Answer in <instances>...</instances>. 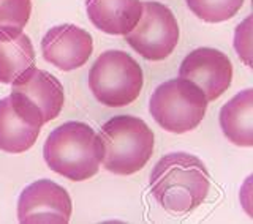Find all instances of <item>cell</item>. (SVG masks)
Wrapping results in <instances>:
<instances>
[{"mask_svg": "<svg viewBox=\"0 0 253 224\" xmlns=\"http://www.w3.org/2000/svg\"><path fill=\"white\" fill-rule=\"evenodd\" d=\"M40 128L26 123L11 108L10 98L0 100V150L6 153H24L34 147Z\"/></svg>", "mask_w": 253, "mask_h": 224, "instance_id": "5bb4252c", "label": "cell"}, {"mask_svg": "<svg viewBox=\"0 0 253 224\" xmlns=\"http://www.w3.org/2000/svg\"><path fill=\"white\" fill-rule=\"evenodd\" d=\"M35 67V49L22 29H0V82L11 84Z\"/></svg>", "mask_w": 253, "mask_h": 224, "instance_id": "7c38bea8", "label": "cell"}, {"mask_svg": "<svg viewBox=\"0 0 253 224\" xmlns=\"http://www.w3.org/2000/svg\"><path fill=\"white\" fill-rule=\"evenodd\" d=\"M179 77L195 82L204 92L208 101H215L231 85L233 63L218 49L198 47L182 60Z\"/></svg>", "mask_w": 253, "mask_h": 224, "instance_id": "9c48e42d", "label": "cell"}, {"mask_svg": "<svg viewBox=\"0 0 253 224\" xmlns=\"http://www.w3.org/2000/svg\"><path fill=\"white\" fill-rule=\"evenodd\" d=\"M220 128L225 138L239 147L253 146V90L245 89L220 109Z\"/></svg>", "mask_w": 253, "mask_h": 224, "instance_id": "4fadbf2b", "label": "cell"}, {"mask_svg": "<svg viewBox=\"0 0 253 224\" xmlns=\"http://www.w3.org/2000/svg\"><path fill=\"white\" fill-rule=\"evenodd\" d=\"M30 14V0H0V29H24Z\"/></svg>", "mask_w": 253, "mask_h": 224, "instance_id": "2e32d148", "label": "cell"}, {"mask_svg": "<svg viewBox=\"0 0 253 224\" xmlns=\"http://www.w3.org/2000/svg\"><path fill=\"white\" fill-rule=\"evenodd\" d=\"M144 75L139 63L124 51H106L90 68L89 89L108 108L128 106L139 97Z\"/></svg>", "mask_w": 253, "mask_h": 224, "instance_id": "5b68a950", "label": "cell"}, {"mask_svg": "<svg viewBox=\"0 0 253 224\" xmlns=\"http://www.w3.org/2000/svg\"><path fill=\"white\" fill-rule=\"evenodd\" d=\"M85 11L93 27L109 35H126L142 13L141 0H85Z\"/></svg>", "mask_w": 253, "mask_h": 224, "instance_id": "8fae6325", "label": "cell"}, {"mask_svg": "<svg viewBox=\"0 0 253 224\" xmlns=\"http://www.w3.org/2000/svg\"><path fill=\"white\" fill-rule=\"evenodd\" d=\"M92 52L90 34L75 24L51 27L42 39L43 59L62 71L81 68L89 62Z\"/></svg>", "mask_w": 253, "mask_h": 224, "instance_id": "30bf717a", "label": "cell"}, {"mask_svg": "<svg viewBox=\"0 0 253 224\" xmlns=\"http://www.w3.org/2000/svg\"><path fill=\"white\" fill-rule=\"evenodd\" d=\"M198 19L204 22H225L241 11L244 0H185Z\"/></svg>", "mask_w": 253, "mask_h": 224, "instance_id": "9a60e30c", "label": "cell"}, {"mask_svg": "<svg viewBox=\"0 0 253 224\" xmlns=\"http://www.w3.org/2000/svg\"><path fill=\"white\" fill-rule=\"evenodd\" d=\"M209 101L195 82L185 77L169 79L154 90L149 112L165 131L182 134L203 122Z\"/></svg>", "mask_w": 253, "mask_h": 224, "instance_id": "277c9868", "label": "cell"}, {"mask_svg": "<svg viewBox=\"0 0 253 224\" xmlns=\"http://www.w3.org/2000/svg\"><path fill=\"white\" fill-rule=\"evenodd\" d=\"M234 49L247 67H252V16H247L234 32Z\"/></svg>", "mask_w": 253, "mask_h": 224, "instance_id": "e0dca14e", "label": "cell"}, {"mask_svg": "<svg viewBox=\"0 0 253 224\" xmlns=\"http://www.w3.org/2000/svg\"><path fill=\"white\" fill-rule=\"evenodd\" d=\"M103 155L100 136L83 122L62 123L51 131L43 146L47 167L73 182L92 179L103 163Z\"/></svg>", "mask_w": 253, "mask_h": 224, "instance_id": "7a4b0ae2", "label": "cell"}, {"mask_svg": "<svg viewBox=\"0 0 253 224\" xmlns=\"http://www.w3.org/2000/svg\"><path fill=\"white\" fill-rule=\"evenodd\" d=\"M105 155L103 167L116 175L141 171L154 153V133L144 120L133 115H116L100 128Z\"/></svg>", "mask_w": 253, "mask_h": 224, "instance_id": "3957f363", "label": "cell"}, {"mask_svg": "<svg viewBox=\"0 0 253 224\" xmlns=\"http://www.w3.org/2000/svg\"><path fill=\"white\" fill-rule=\"evenodd\" d=\"M71 197L52 180H37L24 188L18 201L21 224H67L71 218Z\"/></svg>", "mask_w": 253, "mask_h": 224, "instance_id": "ba28073f", "label": "cell"}, {"mask_svg": "<svg viewBox=\"0 0 253 224\" xmlns=\"http://www.w3.org/2000/svg\"><path fill=\"white\" fill-rule=\"evenodd\" d=\"M149 187L165 210L188 213L206 201L211 191V175L200 158L177 151L163 156L154 166Z\"/></svg>", "mask_w": 253, "mask_h": 224, "instance_id": "6da1fadb", "label": "cell"}, {"mask_svg": "<svg viewBox=\"0 0 253 224\" xmlns=\"http://www.w3.org/2000/svg\"><path fill=\"white\" fill-rule=\"evenodd\" d=\"M125 37L141 57L160 62L174 52L179 43V24L172 11L160 2H142L138 24Z\"/></svg>", "mask_w": 253, "mask_h": 224, "instance_id": "52a82bcc", "label": "cell"}, {"mask_svg": "<svg viewBox=\"0 0 253 224\" xmlns=\"http://www.w3.org/2000/svg\"><path fill=\"white\" fill-rule=\"evenodd\" d=\"M10 103L24 122L42 126L57 118L65 103L63 85L54 75L32 67L11 82Z\"/></svg>", "mask_w": 253, "mask_h": 224, "instance_id": "8992f818", "label": "cell"}]
</instances>
